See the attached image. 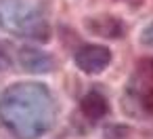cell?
Instances as JSON below:
<instances>
[{
	"label": "cell",
	"instance_id": "6",
	"mask_svg": "<svg viewBox=\"0 0 153 139\" xmlns=\"http://www.w3.org/2000/svg\"><path fill=\"white\" fill-rule=\"evenodd\" d=\"M80 110H82L84 118H88L90 122H97L99 118H103V116L107 114V99H105L101 93L90 91V93L82 99Z\"/></svg>",
	"mask_w": 153,
	"mask_h": 139
},
{
	"label": "cell",
	"instance_id": "4",
	"mask_svg": "<svg viewBox=\"0 0 153 139\" xmlns=\"http://www.w3.org/2000/svg\"><path fill=\"white\" fill-rule=\"evenodd\" d=\"M74 61L84 74H101L111 63V51L103 44H82L74 55Z\"/></svg>",
	"mask_w": 153,
	"mask_h": 139
},
{
	"label": "cell",
	"instance_id": "3",
	"mask_svg": "<svg viewBox=\"0 0 153 139\" xmlns=\"http://www.w3.org/2000/svg\"><path fill=\"white\" fill-rule=\"evenodd\" d=\"M126 97L134 110L153 116V59H143L134 68L128 80Z\"/></svg>",
	"mask_w": 153,
	"mask_h": 139
},
{
	"label": "cell",
	"instance_id": "1",
	"mask_svg": "<svg viewBox=\"0 0 153 139\" xmlns=\"http://www.w3.org/2000/svg\"><path fill=\"white\" fill-rule=\"evenodd\" d=\"M57 118L53 93L42 82H15L0 99V124L15 139H40Z\"/></svg>",
	"mask_w": 153,
	"mask_h": 139
},
{
	"label": "cell",
	"instance_id": "2",
	"mask_svg": "<svg viewBox=\"0 0 153 139\" xmlns=\"http://www.w3.org/2000/svg\"><path fill=\"white\" fill-rule=\"evenodd\" d=\"M0 28L13 36L46 42L51 13L44 0H0Z\"/></svg>",
	"mask_w": 153,
	"mask_h": 139
},
{
	"label": "cell",
	"instance_id": "5",
	"mask_svg": "<svg viewBox=\"0 0 153 139\" xmlns=\"http://www.w3.org/2000/svg\"><path fill=\"white\" fill-rule=\"evenodd\" d=\"M17 61L19 65L25 70V72H34V74H44V72H51L55 61L40 49L36 47H23L17 51Z\"/></svg>",
	"mask_w": 153,
	"mask_h": 139
},
{
	"label": "cell",
	"instance_id": "8",
	"mask_svg": "<svg viewBox=\"0 0 153 139\" xmlns=\"http://www.w3.org/2000/svg\"><path fill=\"white\" fill-rule=\"evenodd\" d=\"M140 40H143V44H147V47H153V21L140 32Z\"/></svg>",
	"mask_w": 153,
	"mask_h": 139
},
{
	"label": "cell",
	"instance_id": "7",
	"mask_svg": "<svg viewBox=\"0 0 153 139\" xmlns=\"http://www.w3.org/2000/svg\"><path fill=\"white\" fill-rule=\"evenodd\" d=\"M88 26L94 34H103L107 38H122L124 34V26L115 17H92Z\"/></svg>",
	"mask_w": 153,
	"mask_h": 139
}]
</instances>
